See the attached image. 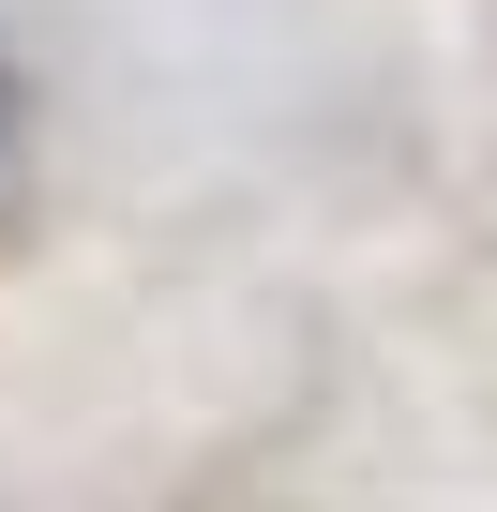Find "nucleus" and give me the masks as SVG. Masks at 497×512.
Listing matches in <instances>:
<instances>
[{"mask_svg": "<svg viewBox=\"0 0 497 512\" xmlns=\"http://www.w3.org/2000/svg\"><path fill=\"white\" fill-rule=\"evenodd\" d=\"M16 106H31V91H16V61H0V151H16Z\"/></svg>", "mask_w": 497, "mask_h": 512, "instance_id": "nucleus-1", "label": "nucleus"}]
</instances>
